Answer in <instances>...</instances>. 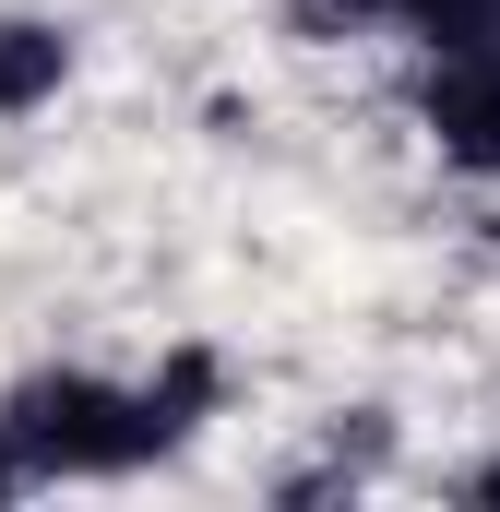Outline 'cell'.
<instances>
[{
    "label": "cell",
    "instance_id": "8992f818",
    "mask_svg": "<svg viewBox=\"0 0 500 512\" xmlns=\"http://www.w3.org/2000/svg\"><path fill=\"white\" fill-rule=\"evenodd\" d=\"M465 489H477V501H489V512H500V453H489V465H477V477H465Z\"/></svg>",
    "mask_w": 500,
    "mask_h": 512
},
{
    "label": "cell",
    "instance_id": "277c9868",
    "mask_svg": "<svg viewBox=\"0 0 500 512\" xmlns=\"http://www.w3.org/2000/svg\"><path fill=\"white\" fill-rule=\"evenodd\" d=\"M381 24H405L417 48H477L500 36V0H381Z\"/></svg>",
    "mask_w": 500,
    "mask_h": 512
},
{
    "label": "cell",
    "instance_id": "7a4b0ae2",
    "mask_svg": "<svg viewBox=\"0 0 500 512\" xmlns=\"http://www.w3.org/2000/svg\"><path fill=\"white\" fill-rule=\"evenodd\" d=\"M417 131L441 143V167H465V179H500V36H477V48H429Z\"/></svg>",
    "mask_w": 500,
    "mask_h": 512
},
{
    "label": "cell",
    "instance_id": "6da1fadb",
    "mask_svg": "<svg viewBox=\"0 0 500 512\" xmlns=\"http://www.w3.org/2000/svg\"><path fill=\"white\" fill-rule=\"evenodd\" d=\"M215 405V358H167L155 382H96V370H36L0 393V501L72 489V477H131L179 453Z\"/></svg>",
    "mask_w": 500,
    "mask_h": 512
},
{
    "label": "cell",
    "instance_id": "5b68a950",
    "mask_svg": "<svg viewBox=\"0 0 500 512\" xmlns=\"http://www.w3.org/2000/svg\"><path fill=\"white\" fill-rule=\"evenodd\" d=\"M286 24H298V36H370L381 0H286Z\"/></svg>",
    "mask_w": 500,
    "mask_h": 512
},
{
    "label": "cell",
    "instance_id": "3957f363",
    "mask_svg": "<svg viewBox=\"0 0 500 512\" xmlns=\"http://www.w3.org/2000/svg\"><path fill=\"white\" fill-rule=\"evenodd\" d=\"M60 84H72V36L12 12V24H0V120H36Z\"/></svg>",
    "mask_w": 500,
    "mask_h": 512
}]
</instances>
